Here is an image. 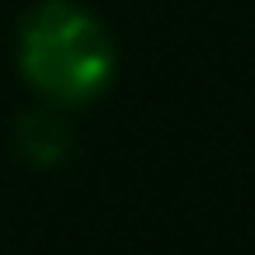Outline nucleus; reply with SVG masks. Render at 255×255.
<instances>
[{
  "label": "nucleus",
  "mask_w": 255,
  "mask_h": 255,
  "mask_svg": "<svg viewBox=\"0 0 255 255\" xmlns=\"http://www.w3.org/2000/svg\"><path fill=\"white\" fill-rule=\"evenodd\" d=\"M14 146H19V156L33 161V165L66 161V156H71V123H66V109H57V104H38V109L19 114Z\"/></svg>",
  "instance_id": "obj_2"
},
{
  "label": "nucleus",
  "mask_w": 255,
  "mask_h": 255,
  "mask_svg": "<svg viewBox=\"0 0 255 255\" xmlns=\"http://www.w3.org/2000/svg\"><path fill=\"white\" fill-rule=\"evenodd\" d=\"M14 66L43 104L71 114L109 95L119 76V43L109 24L81 0H38L19 19Z\"/></svg>",
  "instance_id": "obj_1"
}]
</instances>
